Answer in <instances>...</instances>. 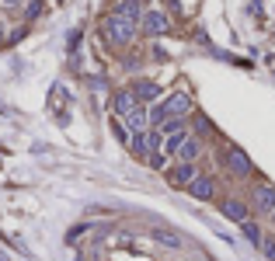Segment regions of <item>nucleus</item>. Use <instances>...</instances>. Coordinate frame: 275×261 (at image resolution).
I'll return each instance as SVG.
<instances>
[{
  "instance_id": "obj_16",
  "label": "nucleus",
  "mask_w": 275,
  "mask_h": 261,
  "mask_svg": "<svg viewBox=\"0 0 275 261\" xmlns=\"http://www.w3.org/2000/svg\"><path fill=\"white\" fill-rule=\"evenodd\" d=\"M240 230H244V237H247V241L251 244H258V247H261V241H265V237H261V226H258V223H240Z\"/></svg>"
},
{
  "instance_id": "obj_1",
  "label": "nucleus",
  "mask_w": 275,
  "mask_h": 261,
  "mask_svg": "<svg viewBox=\"0 0 275 261\" xmlns=\"http://www.w3.org/2000/svg\"><path fill=\"white\" fill-rule=\"evenodd\" d=\"M192 105H195V101H192L188 91H178V94H171L167 101H160V105L150 108V122H154V125H164L167 119H185V115L192 112Z\"/></svg>"
},
{
  "instance_id": "obj_21",
  "label": "nucleus",
  "mask_w": 275,
  "mask_h": 261,
  "mask_svg": "<svg viewBox=\"0 0 275 261\" xmlns=\"http://www.w3.org/2000/svg\"><path fill=\"white\" fill-rule=\"evenodd\" d=\"M146 161H150V167H164V164H167V157H164V153H150V157H146Z\"/></svg>"
},
{
  "instance_id": "obj_12",
  "label": "nucleus",
  "mask_w": 275,
  "mask_h": 261,
  "mask_svg": "<svg viewBox=\"0 0 275 261\" xmlns=\"http://www.w3.org/2000/svg\"><path fill=\"white\" fill-rule=\"evenodd\" d=\"M198 150H202V143H198L195 136H188V140L181 143V150H178V157H181V164H195Z\"/></svg>"
},
{
  "instance_id": "obj_14",
  "label": "nucleus",
  "mask_w": 275,
  "mask_h": 261,
  "mask_svg": "<svg viewBox=\"0 0 275 261\" xmlns=\"http://www.w3.org/2000/svg\"><path fill=\"white\" fill-rule=\"evenodd\" d=\"M146 122H150V115H146L143 108H136V112H129V115H126V125H129L133 133H146Z\"/></svg>"
},
{
  "instance_id": "obj_17",
  "label": "nucleus",
  "mask_w": 275,
  "mask_h": 261,
  "mask_svg": "<svg viewBox=\"0 0 275 261\" xmlns=\"http://www.w3.org/2000/svg\"><path fill=\"white\" fill-rule=\"evenodd\" d=\"M160 133H167V136H174V133H185V119H167L160 125Z\"/></svg>"
},
{
  "instance_id": "obj_10",
  "label": "nucleus",
  "mask_w": 275,
  "mask_h": 261,
  "mask_svg": "<svg viewBox=\"0 0 275 261\" xmlns=\"http://www.w3.org/2000/svg\"><path fill=\"white\" fill-rule=\"evenodd\" d=\"M129 91L136 94V101H157V98H160V87H157L154 81H136Z\"/></svg>"
},
{
  "instance_id": "obj_20",
  "label": "nucleus",
  "mask_w": 275,
  "mask_h": 261,
  "mask_svg": "<svg viewBox=\"0 0 275 261\" xmlns=\"http://www.w3.org/2000/svg\"><path fill=\"white\" fill-rule=\"evenodd\" d=\"M87 230H91V226H73V230L66 233V241H70V244H77V237H84Z\"/></svg>"
},
{
  "instance_id": "obj_23",
  "label": "nucleus",
  "mask_w": 275,
  "mask_h": 261,
  "mask_svg": "<svg viewBox=\"0 0 275 261\" xmlns=\"http://www.w3.org/2000/svg\"><path fill=\"white\" fill-rule=\"evenodd\" d=\"M4 4H7V7H14V4H21V0H4Z\"/></svg>"
},
{
  "instance_id": "obj_22",
  "label": "nucleus",
  "mask_w": 275,
  "mask_h": 261,
  "mask_svg": "<svg viewBox=\"0 0 275 261\" xmlns=\"http://www.w3.org/2000/svg\"><path fill=\"white\" fill-rule=\"evenodd\" d=\"M24 14H28V18H39V14H42V0H32V4H28V11H24Z\"/></svg>"
},
{
  "instance_id": "obj_11",
  "label": "nucleus",
  "mask_w": 275,
  "mask_h": 261,
  "mask_svg": "<svg viewBox=\"0 0 275 261\" xmlns=\"http://www.w3.org/2000/svg\"><path fill=\"white\" fill-rule=\"evenodd\" d=\"M136 108H139V101H136L133 91H118V94H115V112L122 115V119H126L129 112H136Z\"/></svg>"
},
{
  "instance_id": "obj_24",
  "label": "nucleus",
  "mask_w": 275,
  "mask_h": 261,
  "mask_svg": "<svg viewBox=\"0 0 275 261\" xmlns=\"http://www.w3.org/2000/svg\"><path fill=\"white\" fill-rule=\"evenodd\" d=\"M0 45H4V21H0Z\"/></svg>"
},
{
  "instance_id": "obj_6",
  "label": "nucleus",
  "mask_w": 275,
  "mask_h": 261,
  "mask_svg": "<svg viewBox=\"0 0 275 261\" xmlns=\"http://www.w3.org/2000/svg\"><path fill=\"white\" fill-rule=\"evenodd\" d=\"M195 178H198L195 164H178V167L167 171V185H171V188H188Z\"/></svg>"
},
{
  "instance_id": "obj_7",
  "label": "nucleus",
  "mask_w": 275,
  "mask_h": 261,
  "mask_svg": "<svg viewBox=\"0 0 275 261\" xmlns=\"http://www.w3.org/2000/svg\"><path fill=\"white\" fill-rule=\"evenodd\" d=\"M188 195H192V199H198V202H209L213 195H216V181L209 178V174H198V178L188 185Z\"/></svg>"
},
{
  "instance_id": "obj_26",
  "label": "nucleus",
  "mask_w": 275,
  "mask_h": 261,
  "mask_svg": "<svg viewBox=\"0 0 275 261\" xmlns=\"http://www.w3.org/2000/svg\"><path fill=\"white\" fill-rule=\"evenodd\" d=\"M272 223H275V213H272Z\"/></svg>"
},
{
  "instance_id": "obj_8",
  "label": "nucleus",
  "mask_w": 275,
  "mask_h": 261,
  "mask_svg": "<svg viewBox=\"0 0 275 261\" xmlns=\"http://www.w3.org/2000/svg\"><path fill=\"white\" fill-rule=\"evenodd\" d=\"M219 213H223L227 220H234V223H247V205L240 199H223L219 202Z\"/></svg>"
},
{
  "instance_id": "obj_3",
  "label": "nucleus",
  "mask_w": 275,
  "mask_h": 261,
  "mask_svg": "<svg viewBox=\"0 0 275 261\" xmlns=\"http://www.w3.org/2000/svg\"><path fill=\"white\" fill-rule=\"evenodd\" d=\"M251 202H255L258 213H268V216H272V213H275V185H268V181L255 185V192H251Z\"/></svg>"
},
{
  "instance_id": "obj_9",
  "label": "nucleus",
  "mask_w": 275,
  "mask_h": 261,
  "mask_svg": "<svg viewBox=\"0 0 275 261\" xmlns=\"http://www.w3.org/2000/svg\"><path fill=\"white\" fill-rule=\"evenodd\" d=\"M143 7H146V0H115V14H122L129 21L143 18Z\"/></svg>"
},
{
  "instance_id": "obj_5",
  "label": "nucleus",
  "mask_w": 275,
  "mask_h": 261,
  "mask_svg": "<svg viewBox=\"0 0 275 261\" xmlns=\"http://www.w3.org/2000/svg\"><path fill=\"white\" fill-rule=\"evenodd\" d=\"M139 24H143V35H164V32L171 28V21H167L164 11H143Z\"/></svg>"
},
{
  "instance_id": "obj_19",
  "label": "nucleus",
  "mask_w": 275,
  "mask_h": 261,
  "mask_svg": "<svg viewBox=\"0 0 275 261\" xmlns=\"http://www.w3.org/2000/svg\"><path fill=\"white\" fill-rule=\"evenodd\" d=\"M261 254H265L268 261H275V241H272V237H265V241H261Z\"/></svg>"
},
{
  "instance_id": "obj_15",
  "label": "nucleus",
  "mask_w": 275,
  "mask_h": 261,
  "mask_svg": "<svg viewBox=\"0 0 275 261\" xmlns=\"http://www.w3.org/2000/svg\"><path fill=\"white\" fill-rule=\"evenodd\" d=\"M129 146H133V153H136V157H150V143H146V133H133Z\"/></svg>"
},
{
  "instance_id": "obj_2",
  "label": "nucleus",
  "mask_w": 275,
  "mask_h": 261,
  "mask_svg": "<svg viewBox=\"0 0 275 261\" xmlns=\"http://www.w3.org/2000/svg\"><path fill=\"white\" fill-rule=\"evenodd\" d=\"M101 39L108 42V45H129V42L136 39V21L122 18V14H108V18L101 21Z\"/></svg>"
},
{
  "instance_id": "obj_25",
  "label": "nucleus",
  "mask_w": 275,
  "mask_h": 261,
  "mask_svg": "<svg viewBox=\"0 0 275 261\" xmlns=\"http://www.w3.org/2000/svg\"><path fill=\"white\" fill-rule=\"evenodd\" d=\"M0 261H7V258H4V254H0Z\"/></svg>"
},
{
  "instance_id": "obj_4",
  "label": "nucleus",
  "mask_w": 275,
  "mask_h": 261,
  "mask_svg": "<svg viewBox=\"0 0 275 261\" xmlns=\"http://www.w3.org/2000/svg\"><path fill=\"white\" fill-rule=\"evenodd\" d=\"M227 167H230V174L234 178H247L251 174V161H247V153L240 150V146H227Z\"/></svg>"
},
{
  "instance_id": "obj_13",
  "label": "nucleus",
  "mask_w": 275,
  "mask_h": 261,
  "mask_svg": "<svg viewBox=\"0 0 275 261\" xmlns=\"http://www.w3.org/2000/svg\"><path fill=\"white\" fill-rule=\"evenodd\" d=\"M154 241L164 244V247H171V251H178V247H185V241L178 237L174 230H154Z\"/></svg>"
},
{
  "instance_id": "obj_18",
  "label": "nucleus",
  "mask_w": 275,
  "mask_h": 261,
  "mask_svg": "<svg viewBox=\"0 0 275 261\" xmlns=\"http://www.w3.org/2000/svg\"><path fill=\"white\" fill-rule=\"evenodd\" d=\"M185 140H188L185 133H174V136L167 140V146H164V150H167V153H178V150H181V143H185Z\"/></svg>"
}]
</instances>
